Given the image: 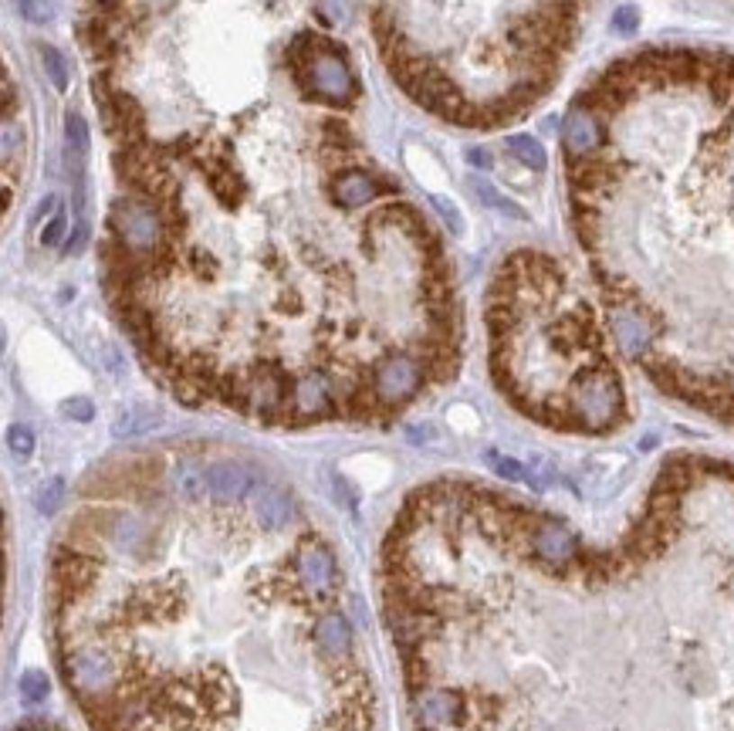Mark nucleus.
<instances>
[{"mask_svg":"<svg viewBox=\"0 0 734 731\" xmlns=\"http://www.w3.org/2000/svg\"><path fill=\"white\" fill-rule=\"evenodd\" d=\"M308 521L248 501H183L167 465L88 492L51 552L58 671L95 731H244L254 701L373 721L342 600L308 590Z\"/></svg>","mask_w":734,"mask_h":731,"instance_id":"obj_1","label":"nucleus"},{"mask_svg":"<svg viewBox=\"0 0 734 731\" xmlns=\"http://www.w3.org/2000/svg\"><path fill=\"white\" fill-rule=\"evenodd\" d=\"M585 102L596 153L568 200L616 346L664 393L734 423V55L653 48Z\"/></svg>","mask_w":734,"mask_h":731,"instance_id":"obj_2","label":"nucleus"},{"mask_svg":"<svg viewBox=\"0 0 734 731\" xmlns=\"http://www.w3.org/2000/svg\"><path fill=\"white\" fill-rule=\"evenodd\" d=\"M491 366L514 407L568 430V403L585 380L610 373L596 311L566 267L541 251H518L491 284Z\"/></svg>","mask_w":734,"mask_h":731,"instance_id":"obj_3","label":"nucleus"},{"mask_svg":"<svg viewBox=\"0 0 734 731\" xmlns=\"http://www.w3.org/2000/svg\"><path fill=\"white\" fill-rule=\"evenodd\" d=\"M396 194H400L396 183H389L386 176H379V173H373V169L362 167V163L342 167L332 180H329V197H332V203L349 213H359L362 207H373L379 197H396Z\"/></svg>","mask_w":734,"mask_h":731,"instance_id":"obj_4","label":"nucleus"},{"mask_svg":"<svg viewBox=\"0 0 734 731\" xmlns=\"http://www.w3.org/2000/svg\"><path fill=\"white\" fill-rule=\"evenodd\" d=\"M603 142V122L599 115L585 105V102H572V109L566 113V122H562V149H566L568 159L575 156H589L599 149Z\"/></svg>","mask_w":734,"mask_h":731,"instance_id":"obj_5","label":"nucleus"},{"mask_svg":"<svg viewBox=\"0 0 734 731\" xmlns=\"http://www.w3.org/2000/svg\"><path fill=\"white\" fill-rule=\"evenodd\" d=\"M258 471L248 465H240V461H210L207 465V481H210V498H217V501H227V505H234V501H248L250 492H254V484H258Z\"/></svg>","mask_w":734,"mask_h":731,"instance_id":"obj_6","label":"nucleus"},{"mask_svg":"<svg viewBox=\"0 0 734 731\" xmlns=\"http://www.w3.org/2000/svg\"><path fill=\"white\" fill-rule=\"evenodd\" d=\"M248 505L254 508V515L267 525V528H291L295 521L302 519V511H298V505H295V498H291L281 484H275V481H264L258 478V484H254V492H250Z\"/></svg>","mask_w":734,"mask_h":731,"instance_id":"obj_7","label":"nucleus"},{"mask_svg":"<svg viewBox=\"0 0 734 731\" xmlns=\"http://www.w3.org/2000/svg\"><path fill=\"white\" fill-rule=\"evenodd\" d=\"M504 149L521 163V167L535 169V173H541L545 169V163H548V156H545V146H541L535 136H525V132H518V136H508L504 140Z\"/></svg>","mask_w":734,"mask_h":731,"instance_id":"obj_8","label":"nucleus"},{"mask_svg":"<svg viewBox=\"0 0 734 731\" xmlns=\"http://www.w3.org/2000/svg\"><path fill=\"white\" fill-rule=\"evenodd\" d=\"M38 61H41L48 82L55 85V92H68V82H71L68 58L61 55L55 44H38Z\"/></svg>","mask_w":734,"mask_h":731,"instance_id":"obj_9","label":"nucleus"},{"mask_svg":"<svg viewBox=\"0 0 734 731\" xmlns=\"http://www.w3.org/2000/svg\"><path fill=\"white\" fill-rule=\"evenodd\" d=\"M474 194H477V200L485 203V207H491V211L498 213H508V217H514V221H528V213L514 203V200H508L504 194H501L494 183L487 180H474Z\"/></svg>","mask_w":734,"mask_h":731,"instance_id":"obj_10","label":"nucleus"},{"mask_svg":"<svg viewBox=\"0 0 734 731\" xmlns=\"http://www.w3.org/2000/svg\"><path fill=\"white\" fill-rule=\"evenodd\" d=\"M65 498H68L65 481L51 478V481H44L41 488H38V494H34V505H38V511H41V515H58V508L65 505Z\"/></svg>","mask_w":734,"mask_h":731,"instance_id":"obj_11","label":"nucleus"},{"mask_svg":"<svg viewBox=\"0 0 734 731\" xmlns=\"http://www.w3.org/2000/svg\"><path fill=\"white\" fill-rule=\"evenodd\" d=\"M485 461L491 465V471H494L498 478L514 481V484H528V465H521V461H514V457H504V454H498V450H487Z\"/></svg>","mask_w":734,"mask_h":731,"instance_id":"obj_12","label":"nucleus"},{"mask_svg":"<svg viewBox=\"0 0 734 731\" xmlns=\"http://www.w3.org/2000/svg\"><path fill=\"white\" fill-rule=\"evenodd\" d=\"M17 690H21V701L24 704H41L44 698H48L51 684H48V677H44L41 671H28V674H21V681H17Z\"/></svg>","mask_w":734,"mask_h":731,"instance_id":"obj_13","label":"nucleus"},{"mask_svg":"<svg viewBox=\"0 0 734 731\" xmlns=\"http://www.w3.org/2000/svg\"><path fill=\"white\" fill-rule=\"evenodd\" d=\"M7 447H11V454H14L17 461H28L31 454H34V434H31L24 423H14V427L7 430Z\"/></svg>","mask_w":734,"mask_h":731,"instance_id":"obj_14","label":"nucleus"},{"mask_svg":"<svg viewBox=\"0 0 734 731\" xmlns=\"http://www.w3.org/2000/svg\"><path fill=\"white\" fill-rule=\"evenodd\" d=\"M315 11L325 24H346L352 17V0H315Z\"/></svg>","mask_w":734,"mask_h":731,"instance_id":"obj_15","label":"nucleus"},{"mask_svg":"<svg viewBox=\"0 0 734 731\" xmlns=\"http://www.w3.org/2000/svg\"><path fill=\"white\" fill-rule=\"evenodd\" d=\"M65 238H68V217L58 211L55 217H48V221H44L38 240H41L44 248H58V244H61Z\"/></svg>","mask_w":734,"mask_h":731,"instance_id":"obj_16","label":"nucleus"},{"mask_svg":"<svg viewBox=\"0 0 734 731\" xmlns=\"http://www.w3.org/2000/svg\"><path fill=\"white\" fill-rule=\"evenodd\" d=\"M430 207L444 217V224L450 227V234H454V238H460V234H464V217H460L458 203H450L447 197H437V194H433V197H430Z\"/></svg>","mask_w":734,"mask_h":731,"instance_id":"obj_17","label":"nucleus"},{"mask_svg":"<svg viewBox=\"0 0 734 731\" xmlns=\"http://www.w3.org/2000/svg\"><path fill=\"white\" fill-rule=\"evenodd\" d=\"M639 31V11L633 7V4H623L616 14H612V34H620V38H633Z\"/></svg>","mask_w":734,"mask_h":731,"instance_id":"obj_18","label":"nucleus"},{"mask_svg":"<svg viewBox=\"0 0 734 731\" xmlns=\"http://www.w3.org/2000/svg\"><path fill=\"white\" fill-rule=\"evenodd\" d=\"M21 14L31 24H48L55 17V0H21Z\"/></svg>","mask_w":734,"mask_h":731,"instance_id":"obj_19","label":"nucleus"},{"mask_svg":"<svg viewBox=\"0 0 734 731\" xmlns=\"http://www.w3.org/2000/svg\"><path fill=\"white\" fill-rule=\"evenodd\" d=\"M65 413H68L71 420H92V400H85V396H75V400H68L65 403Z\"/></svg>","mask_w":734,"mask_h":731,"instance_id":"obj_20","label":"nucleus"},{"mask_svg":"<svg viewBox=\"0 0 734 731\" xmlns=\"http://www.w3.org/2000/svg\"><path fill=\"white\" fill-rule=\"evenodd\" d=\"M467 163L477 169H491V156L485 149H467Z\"/></svg>","mask_w":734,"mask_h":731,"instance_id":"obj_21","label":"nucleus"},{"mask_svg":"<svg viewBox=\"0 0 734 731\" xmlns=\"http://www.w3.org/2000/svg\"><path fill=\"white\" fill-rule=\"evenodd\" d=\"M98 4H115V0H98Z\"/></svg>","mask_w":734,"mask_h":731,"instance_id":"obj_22","label":"nucleus"}]
</instances>
